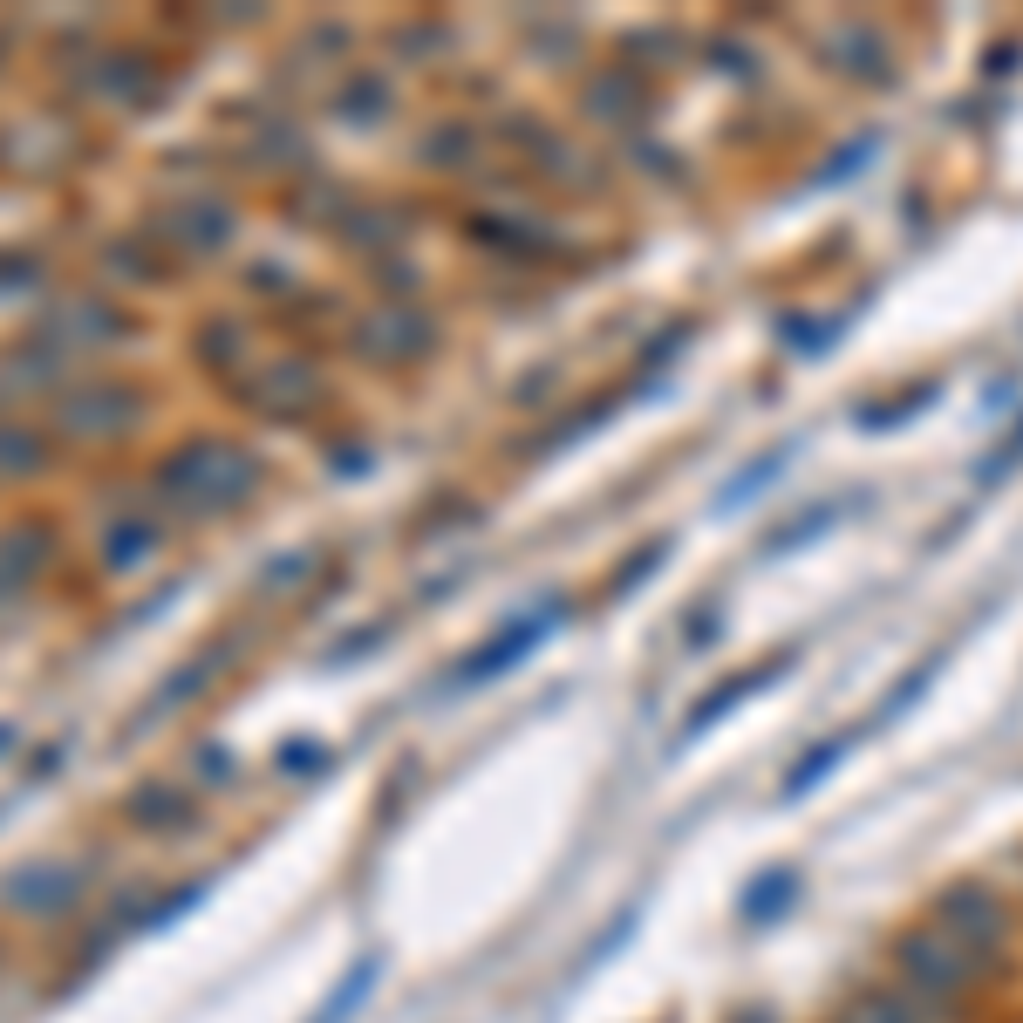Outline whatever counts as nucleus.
I'll use <instances>...</instances> for the list:
<instances>
[{
  "label": "nucleus",
  "mask_w": 1023,
  "mask_h": 1023,
  "mask_svg": "<svg viewBox=\"0 0 1023 1023\" xmlns=\"http://www.w3.org/2000/svg\"><path fill=\"white\" fill-rule=\"evenodd\" d=\"M7 737H14V730H0V751H7Z\"/></svg>",
  "instance_id": "obj_1"
}]
</instances>
